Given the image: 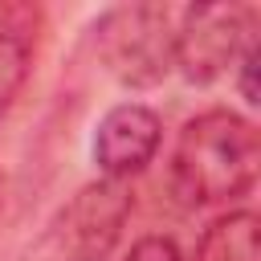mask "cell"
Returning a JSON list of instances; mask_svg holds the SVG:
<instances>
[{"mask_svg": "<svg viewBox=\"0 0 261 261\" xmlns=\"http://www.w3.org/2000/svg\"><path fill=\"white\" fill-rule=\"evenodd\" d=\"M257 163V126L237 110H204L179 130L171 151V192L188 208L224 204L253 188Z\"/></svg>", "mask_w": 261, "mask_h": 261, "instance_id": "obj_1", "label": "cell"}, {"mask_svg": "<svg viewBox=\"0 0 261 261\" xmlns=\"http://www.w3.org/2000/svg\"><path fill=\"white\" fill-rule=\"evenodd\" d=\"M94 33L106 73L130 90L159 86L175 69V16L163 4H118Z\"/></svg>", "mask_w": 261, "mask_h": 261, "instance_id": "obj_2", "label": "cell"}, {"mask_svg": "<svg viewBox=\"0 0 261 261\" xmlns=\"http://www.w3.org/2000/svg\"><path fill=\"white\" fill-rule=\"evenodd\" d=\"M253 45V8L241 4H192L175 20V69L208 86L228 73Z\"/></svg>", "mask_w": 261, "mask_h": 261, "instance_id": "obj_3", "label": "cell"}, {"mask_svg": "<svg viewBox=\"0 0 261 261\" xmlns=\"http://www.w3.org/2000/svg\"><path fill=\"white\" fill-rule=\"evenodd\" d=\"M135 196L122 179H94L86 184L53 220V253L57 261H110L130 220Z\"/></svg>", "mask_w": 261, "mask_h": 261, "instance_id": "obj_4", "label": "cell"}, {"mask_svg": "<svg viewBox=\"0 0 261 261\" xmlns=\"http://www.w3.org/2000/svg\"><path fill=\"white\" fill-rule=\"evenodd\" d=\"M159 139H163V122L151 106L143 102H118L102 114L98 130H94V163L102 171V179H130L139 175L155 151H159Z\"/></svg>", "mask_w": 261, "mask_h": 261, "instance_id": "obj_5", "label": "cell"}, {"mask_svg": "<svg viewBox=\"0 0 261 261\" xmlns=\"http://www.w3.org/2000/svg\"><path fill=\"white\" fill-rule=\"evenodd\" d=\"M196 261H261V220L253 208H237L216 216L200 245H196Z\"/></svg>", "mask_w": 261, "mask_h": 261, "instance_id": "obj_6", "label": "cell"}, {"mask_svg": "<svg viewBox=\"0 0 261 261\" xmlns=\"http://www.w3.org/2000/svg\"><path fill=\"white\" fill-rule=\"evenodd\" d=\"M24 82H29V41L0 33V118L12 110Z\"/></svg>", "mask_w": 261, "mask_h": 261, "instance_id": "obj_7", "label": "cell"}, {"mask_svg": "<svg viewBox=\"0 0 261 261\" xmlns=\"http://www.w3.org/2000/svg\"><path fill=\"white\" fill-rule=\"evenodd\" d=\"M122 261H184V257H179L171 237H143V241L130 245V253Z\"/></svg>", "mask_w": 261, "mask_h": 261, "instance_id": "obj_8", "label": "cell"}, {"mask_svg": "<svg viewBox=\"0 0 261 261\" xmlns=\"http://www.w3.org/2000/svg\"><path fill=\"white\" fill-rule=\"evenodd\" d=\"M237 65H241V98L253 106V102H257V86H253V69H257V45H249V49L241 53V61H237Z\"/></svg>", "mask_w": 261, "mask_h": 261, "instance_id": "obj_9", "label": "cell"}, {"mask_svg": "<svg viewBox=\"0 0 261 261\" xmlns=\"http://www.w3.org/2000/svg\"><path fill=\"white\" fill-rule=\"evenodd\" d=\"M4 192H8V179H4V171H0V208H4Z\"/></svg>", "mask_w": 261, "mask_h": 261, "instance_id": "obj_10", "label": "cell"}]
</instances>
